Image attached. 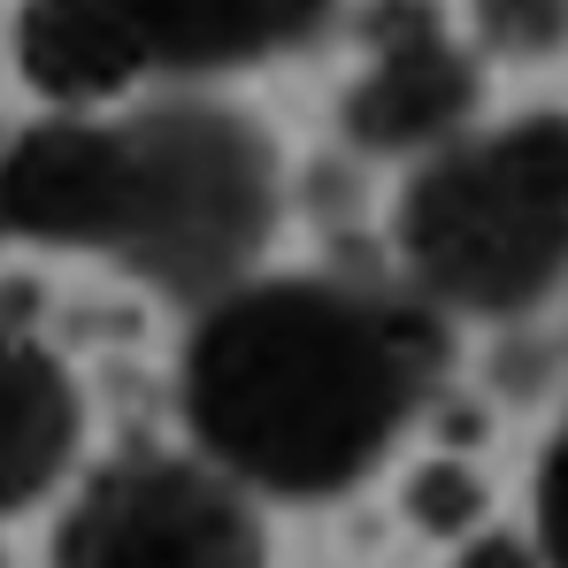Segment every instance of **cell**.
I'll return each instance as SVG.
<instances>
[{"instance_id": "ba28073f", "label": "cell", "mask_w": 568, "mask_h": 568, "mask_svg": "<svg viewBox=\"0 0 568 568\" xmlns=\"http://www.w3.org/2000/svg\"><path fill=\"white\" fill-rule=\"evenodd\" d=\"M338 0H123L162 85H223L307 47Z\"/></svg>"}, {"instance_id": "3957f363", "label": "cell", "mask_w": 568, "mask_h": 568, "mask_svg": "<svg viewBox=\"0 0 568 568\" xmlns=\"http://www.w3.org/2000/svg\"><path fill=\"white\" fill-rule=\"evenodd\" d=\"M131 207L115 270L170 300H215L262 277V254L284 223V162L254 108L223 85H154L123 108Z\"/></svg>"}, {"instance_id": "5b68a950", "label": "cell", "mask_w": 568, "mask_h": 568, "mask_svg": "<svg viewBox=\"0 0 568 568\" xmlns=\"http://www.w3.org/2000/svg\"><path fill=\"white\" fill-rule=\"evenodd\" d=\"M131 207V146L115 115H31L0 139V223L47 254H100L115 262Z\"/></svg>"}, {"instance_id": "5bb4252c", "label": "cell", "mask_w": 568, "mask_h": 568, "mask_svg": "<svg viewBox=\"0 0 568 568\" xmlns=\"http://www.w3.org/2000/svg\"><path fill=\"white\" fill-rule=\"evenodd\" d=\"M0 246H16V239H8V223H0Z\"/></svg>"}, {"instance_id": "52a82bcc", "label": "cell", "mask_w": 568, "mask_h": 568, "mask_svg": "<svg viewBox=\"0 0 568 568\" xmlns=\"http://www.w3.org/2000/svg\"><path fill=\"white\" fill-rule=\"evenodd\" d=\"M8 62L47 115H115L154 93V62L123 0H16Z\"/></svg>"}, {"instance_id": "8fae6325", "label": "cell", "mask_w": 568, "mask_h": 568, "mask_svg": "<svg viewBox=\"0 0 568 568\" xmlns=\"http://www.w3.org/2000/svg\"><path fill=\"white\" fill-rule=\"evenodd\" d=\"M407 515L430 538H469L476 523H484V484L462 462H430V469L407 476Z\"/></svg>"}, {"instance_id": "7c38bea8", "label": "cell", "mask_w": 568, "mask_h": 568, "mask_svg": "<svg viewBox=\"0 0 568 568\" xmlns=\"http://www.w3.org/2000/svg\"><path fill=\"white\" fill-rule=\"evenodd\" d=\"M538 561L568 568V423L554 430V446L538 462Z\"/></svg>"}, {"instance_id": "4fadbf2b", "label": "cell", "mask_w": 568, "mask_h": 568, "mask_svg": "<svg viewBox=\"0 0 568 568\" xmlns=\"http://www.w3.org/2000/svg\"><path fill=\"white\" fill-rule=\"evenodd\" d=\"M454 568H546V561H538V546L515 538V530H476Z\"/></svg>"}, {"instance_id": "277c9868", "label": "cell", "mask_w": 568, "mask_h": 568, "mask_svg": "<svg viewBox=\"0 0 568 568\" xmlns=\"http://www.w3.org/2000/svg\"><path fill=\"white\" fill-rule=\"evenodd\" d=\"M54 568H270L262 499L200 454H123L93 469L62 523Z\"/></svg>"}, {"instance_id": "9c48e42d", "label": "cell", "mask_w": 568, "mask_h": 568, "mask_svg": "<svg viewBox=\"0 0 568 568\" xmlns=\"http://www.w3.org/2000/svg\"><path fill=\"white\" fill-rule=\"evenodd\" d=\"M78 454H85V384H78V369L47 338L0 323V515L39 507L78 469Z\"/></svg>"}, {"instance_id": "7a4b0ae2", "label": "cell", "mask_w": 568, "mask_h": 568, "mask_svg": "<svg viewBox=\"0 0 568 568\" xmlns=\"http://www.w3.org/2000/svg\"><path fill=\"white\" fill-rule=\"evenodd\" d=\"M399 270L423 307L515 323L568 284V108H530L515 123L462 131L392 207Z\"/></svg>"}, {"instance_id": "8992f818", "label": "cell", "mask_w": 568, "mask_h": 568, "mask_svg": "<svg viewBox=\"0 0 568 568\" xmlns=\"http://www.w3.org/2000/svg\"><path fill=\"white\" fill-rule=\"evenodd\" d=\"M476 54L446 31V16L430 0H384L369 23V62L338 100V123L362 154L430 162L438 146L476 131Z\"/></svg>"}, {"instance_id": "6da1fadb", "label": "cell", "mask_w": 568, "mask_h": 568, "mask_svg": "<svg viewBox=\"0 0 568 568\" xmlns=\"http://www.w3.org/2000/svg\"><path fill=\"white\" fill-rule=\"evenodd\" d=\"M430 354L423 307L315 270H262L192 307L178 423L254 499H338L415 423Z\"/></svg>"}, {"instance_id": "9a60e30c", "label": "cell", "mask_w": 568, "mask_h": 568, "mask_svg": "<svg viewBox=\"0 0 568 568\" xmlns=\"http://www.w3.org/2000/svg\"><path fill=\"white\" fill-rule=\"evenodd\" d=\"M0 568H8V561H0Z\"/></svg>"}, {"instance_id": "30bf717a", "label": "cell", "mask_w": 568, "mask_h": 568, "mask_svg": "<svg viewBox=\"0 0 568 568\" xmlns=\"http://www.w3.org/2000/svg\"><path fill=\"white\" fill-rule=\"evenodd\" d=\"M469 31L499 62H554L568 47V0H469Z\"/></svg>"}]
</instances>
